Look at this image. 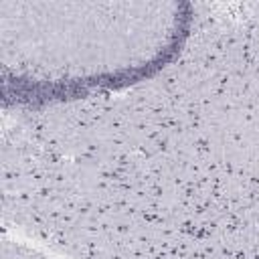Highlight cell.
<instances>
[{
    "instance_id": "obj_1",
    "label": "cell",
    "mask_w": 259,
    "mask_h": 259,
    "mask_svg": "<svg viewBox=\"0 0 259 259\" xmlns=\"http://www.w3.org/2000/svg\"><path fill=\"white\" fill-rule=\"evenodd\" d=\"M192 4L0 2L4 101L40 107L140 83L172 63Z\"/></svg>"
}]
</instances>
